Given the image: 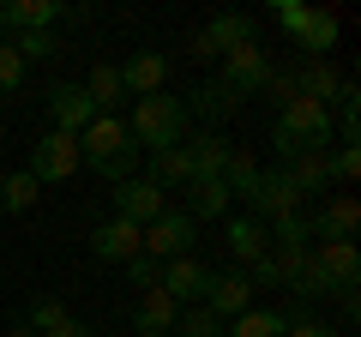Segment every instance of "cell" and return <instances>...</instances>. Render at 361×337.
<instances>
[{
  "instance_id": "40",
  "label": "cell",
  "mask_w": 361,
  "mask_h": 337,
  "mask_svg": "<svg viewBox=\"0 0 361 337\" xmlns=\"http://www.w3.org/2000/svg\"><path fill=\"white\" fill-rule=\"evenodd\" d=\"M289 337H337V331L319 325V319H301V325H289Z\"/></svg>"
},
{
  "instance_id": "5",
  "label": "cell",
  "mask_w": 361,
  "mask_h": 337,
  "mask_svg": "<svg viewBox=\"0 0 361 337\" xmlns=\"http://www.w3.org/2000/svg\"><path fill=\"white\" fill-rule=\"evenodd\" d=\"M271 73H277V66H271V54L259 49V42H247V49H229V54H223L217 85L235 97V103H241V97H259V91H265V78H271Z\"/></svg>"
},
{
  "instance_id": "9",
  "label": "cell",
  "mask_w": 361,
  "mask_h": 337,
  "mask_svg": "<svg viewBox=\"0 0 361 337\" xmlns=\"http://www.w3.org/2000/svg\"><path fill=\"white\" fill-rule=\"evenodd\" d=\"M163 211H169V193H163V187H151L145 175L115 181V217H127V223H139V229H151Z\"/></svg>"
},
{
  "instance_id": "10",
  "label": "cell",
  "mask_w": 361,
  "mask_h": 337,
  "mask_svg": "<svg viewBox=\"0 0 361 337\" xmlns=\"http://www.w3.org/2000/svg\"><path fill=\"white\" fill-rule=\"evenodd\" d=\"M157 289H163L175 307H199L211 289V271L193 259V253H180V259H163V277H157Z\"/></svg>"
},
{
  "instance_id": "4",
  "label": "cell",
  "mask_w": 361,
  "mask_h": 337,
  "mask_svg": "<svg viewBox=\"0 0 361 337\" xmlns=\"http://www.w3.org/2000/svg\"><path fill=\"white\" fill-rule=\"evenodd\" d=\"M307 265H313V277L325 283V295H355V283H361L355 241H319V247H307Z\"/></svg>"
},
{
  "instance_id": "13",
  "label": "cell",
  "mask_w": 361,
  "mask_h": 337,
  "mask_svg": "<svg viewBox=\"0 0 361 337\" xmlns=\"http://www.w3.org/2000/svg\"><path fill=\"white\" fill-rule=\"evenodd\" d=\"M90 253L109 259V265H127L133 253H145V229H139V223H127V217H109V223L90 229Z\"/></svg>"
},
{
  "instance_id": "42",
  "label": "cell",
  "mask_w": 361,
  "mask_h": 337,
  "mask_svg": "<svg viewBox=\"0 0 361 337\" xmlns=\"http://www.w3.org/2000/svg\"><path fill=\"white\" fill-rule=\"evenodd\" d=\"M0 337H37V331H30V325H13V331H0Z\"/></svg>"
},
{
  "instance_id": "29",
  "label": "cell",
  "mask_w": 361,
  "mask_h": 337,
  "mask_svg": "<svg viewBox=\"0 0 361 337\" xmlns=\"http://www.w3.org/2000/svg\"><path fill=\"white\" fill-rule=\"evenodd\" d=\"M85 97H90L97 109H103V115H109V109L121 103V97H127V91H121V73H115V61L90 66V78H85Z\"/></svg>"
},
{
  "instance_id": "27",
  "label": "cell",
  "mask_w": 361,
  "mask_h": 337,
  "mask_svg": "<svg viewBox=\"0 0 361 337\" xmlns=\"http://www.w3.org/2000/svg\"><path fill=\"white\" fill-rule=\"evenodd\" d=\"M187 157H193V175H217V181H223L229 139H223V133H199V139H187Z\"/></svg>"
},
{
  "instance_id": "2",
  "label": "cell",
  "mask_w": 361,
  "mask_h": 337,
  "mask_svg": "<svg viewBox=\"0 0 361 337\" xmlns=\"http://www.w3.org/2000/svg\"><path fill=\"white\" fill-rule=\"evenodd\" d=\"M187 103L180 97H169V91H157V97H139L133 103V145L139 151H169V145H187Z\"/></svg>"
},
{
  "instance_id": "1",
  "label": "cell",
  "mask_w": 361,
  "mask_h": 337,
  "mask_svg": "<svg viewBox=\"0 0 361 337\" xmlns=\"http://www.w3.org/2000/svg\"><path fill=\"white\" fill-rule=\"evenodd\" d=\"M78 157H85V168H97L103 181H127L133 163H139V145H133V133H127L121 115H97L78 133Z\"/></svg>"
},
{
  "instance_id": "36",
  "label": "cell",
  "mask_w": 361,
  "mask_h": 337,
  "mask_svg": "<svg viewBox=\"0 0 361 337\" xmlns=\"http://www.w3.org/2000/svg\"><path fill=\"white\" fill-rule=\"evenodd\" d=\"M355 175H361V151H355V145H343V151H331V181H337V187H349Z\"/></svg>"
},
{
  "instance_id": "34",
  "label": "cell",
  "mask_w": 361,
  "mask_h": 337,
  "mask_svg": "<svg viewBox=\"0 0 361 337\" xmlns=\"http://www.w3.org/2000/svg\"><path fill=\"white\" fill-rule=\"evenodd\" d=\"M18 61H49V54H61V42H54V30H25V37H13Z\"/></svg>"
},
{
  "instance_id": "11",
  "label": "cell",
  "mask_w": 361,
  "mask_h": 337,
  "mask_svg": "<svg viewBox=\"0 0 361 337\" xmlns=\"http://www.w3.org/2000/svg\"><path fill=\"white\" fill-rule=\"evenodd\" d=\"M247 42H259V30H253V18L247 13H217L205 30L193 37V54L199 61H211V54H229V49H247Z\"/></svg>"
},
{
  "instance_id": "8",
  "label": "cell",
  "mask_w": 361,
  "mask_h": 337,
  "mask_svg": "<svg viewBox=\"0 0 361 337\" xmlns=\"http://www.w3.org/2000/svg\"><path fill=\"white\" fill-rule=\"evenodd\" d=\"M289 211H301V193L289 187L283 163H277V168H265V175H259V187L247 193V217H259V223H277V217H289Z\"/></svg>"
},
{
  "instance_id": "15",
  "label": "cell",
  "mask_w": 361,
  "mask_h": 337,
  "mask_svg": "<svg viewBox=\"0 0 361 337\" xmlns=\"http://www.w3.org/2000/svg\"><path fill=\"white\" fill-rule=\"evenodd\" d=\"M199 307H211L223 325L241 319V313L253 307V283H247V271H211V289H205V301H199Z\"/></svg>"
},
{
  "instance_id": "14",
  "label": "cell",
  "mask_w": 361,
  "mask_h": 337,
  "mask_svg": "<svg viewBox=\"0 0 361 337\" xmlns=\"http://www.w3.org/2000/svg\"><path fill=\"white\" fill-rule=\"evenodd\" d=\"M97 115H103V109L85 97V85H54V91H49V121H54V133H73V139H78Z\"/></svg>"
},
{
  "instance_id": "3",
  "label": "cell",
  "mask_w": 361,
  "mask_h": 337,
  "mask_svg": "<svg viewBox=\"0 0 361 337\" xmlns=\"http://www.w3.org/2000/svg\"><path fill=\"white\" fill-rule=\"evenodd\" d=\"M277 157H301V151H331V109H319V103H307V97H295V103H283L277 109Z\"/></svg>"
},
{
  "instance_id": "33",
  "label": "cell",
  "mask_w": 361,
  "mask_h": 337,
  "mask_svg": "<svg viewBox=\"0 0 361 337\" xmlns=\"http://www.w3.org/2000/svg\"><path fill=\"white\" fill-rule=\"evenodd\" d=\"M66 319H73V313H66L61 301H49V295H37V301H30V319H25V325H30V331H37V337H49L54 325H66Z\"/></svg>"
},
{
  "instance_id": "30",
  "label": "cell",
  "mask_w": 361,
  "mask_h": 337,
  "mask_svg": "<svg viewBox=\"0 0 361 337\" xmlns=\"http://www.w3.org/2000/svg\"><path fill=\"white\" fill-rule=\"evenodd\" d=\"M259 175H265V168H259L247 151H229V163H223V187H229V199H247L259 187Z\"/></svg>"
},
{
  "instance_id": "25",
  "label": "cell",
  "mask_w": 361,
  "mask_h": 337,
  "mask_svg": "<svg viewBox=\"0 0 361 337\" xmlns=\"http://www.w3.org/2000/svg\"><path fill=\"white\" fill-rule=\"evenodd\" d=\"M223 337H289V319L277 307H247L241 319L223 325Z\"/></svg>"
},
{
  "instance_id": "37",
  "label": "cell",
  "mask_w": 361,
  "mask_h": 337,
  "mask_svg": "<svg viewBox=\"0 0 361 337\" xmlns=\"http://www.w3.org/2000/svg\"><path fill=\"white\" fill-rule=\"evenodd\" d=\"M127 277H133L139 289H157V277H163V265H157L151 253H133V259H127Z\"/></svg>"
},
{
  "instance_id": "12",
  "label": "cell",
  "mask_w": 361,
  "mask_h": 337,
  "mask_svg": "<svg viewBox=\"0 0 361 337\" xmlns=\"http://www.w3.org/2000/svg\"><path fill=\"white\" fill-rule=\"evenodd\" d=\"M355 229H361V205H355L349 193L325 199V205L307 217V235H313V247H319V241H355Z\"/></svg>"
},
{
  "instance_id": "7",
  "label": "cell",
  "mask_w": 361,
  "mask_h": 337,
  "mask_svg": "<svg viewBox=\"0 0 361 337\" xmlns=\"http://www.w3.org/2000/svg\"><path fill=\"white\" fill-rule=\"evenodd\" d=\"M193 241H199V223L187 217V211H175V205H169L163 217L145 229V253H151L157 265H163V259H180V253H193Z\"/></svg>"
},
{
  "instance_id": "21",
  "label": "cell",
  "mask_w": 361,
  "mask_h": 337,
  "mask_svg": "<svg viewBox=\"0 0 361 337\" xmlns=\"http://www.w3.org/2000/svg\"><path fill=\"white\" fill-rule=\"evenodd\" d=\"M61 13H66L61 0H13V6H0V25L25 37V30H54Z\"/></svg>"
},
{
  "instance_id": "18",
  "label": "cell",
  "mask_w": 361,
  "mask_h": 337,
  "mask_svg": "<svg viewBox=\"0 0 361 337\" xmlns=\"http://www.w3.org/2000/svg\"><path fill=\"white\" fill-rule=\"evenodd\" d=\"M175 319H180V307L163 295V289H145L139 307H133V331H139V337H169Z\"/></svg>"
},
{
  "instance_id": "38",
  "label": "cell",
  "mask_w": 361,
  "mask_h": 337,
  "mask_svg": "<svg viewBox=\"0 0 361 337\" xmlns=\"http://www.w3.org/2000/svg\"><path fill=\"white\" fill-rule=\"evenodd\" d=\"M271 18H277V25H283L289 37H295V30H301V18H307V6H301V0H271Z\"/></svg>"
},
{
  "instance_id": "23",
  "label": "cell",
  "mask_w": 361,
  "mask_h": 337,
  "mask_svg": "<svg viewBox=\"0 0 361 337\" xmlns=\"http://www.w3.org/2000/svg\"><path fill=\"white\" fill-rule=\"evenodd\" d=\"M337 85H343V78L331 73V61H301V73H295V97H307V103H319V109L337 103Z\"/></svg>"
},
{
  "instance_id": "28",
  "label": "cell",
  "mask_w": 361,
  "mask_h": 337,
  "mask_svg": "<svg viewBox=\"0 0 361 337\" xmlns=\"http://www.w3.org/2000/svg\"><path fill=\"white\" fill-rule=\"evenodd\" d=\"M30 205H37V175H30V168H13V175L0 181V211H13V217H25Z\"/></svg>"
},
{
  "instance_id": "16",
  "label": "cell",
  "mask_w": 361,
  "mask_h": 337,
  "mask_svg": "<svg viewBox=\"0 0 361 337\" xmlns=\"http://www.w3.org/2000/svg\"><path fill=\"white\" fill-rule=\"evenodd\" d=\"M115 73H121V91L127 97H157L169 85V54L145 49V54H133V61H121Z\"/></svg>"
},
{
  "instance_id": "41",
  "label": "cell",
  "mask_w": 361,
  "mask_h": 337,
  "mask_svg": "<svg viewBox=\"0 0 361 337\" xmlns=\"http://www.w3.org/2000/svg\"><path fill=\"white\" fill-rule=\"evenodd\" d=\"M49 337H97V331H90V325L85 319H66V325H54V331Z\"/></svg>"
},
{
  "instance_id": "17",
  "label": "cell",
  "mask_w": 361,
  "mask_h": 337,
  "mask_svg": "<svg viewBox=\"0 0 361 337\" xmlns=\"http://www.w3.org/2000/svg\"><path fill=\"white\" fill-rule=\"evenodd\" d=\"M337 13H325V6H307V18H301V30L289 42H295V49H307V61H325V54L337 49Z\"/></svg>"
},
{
  "instance_id": "19",
  "label": "cell",
  "mask_w": 361,
  "mask_h": 337,
  "mask_svg": "<svg viewBox=\"0 0 361 337\" xmlns=\"http://www.w3.org/2000/svg\"><path fill=\"white\" fill-rule=\"evenodd\" d=\"M180 193H187V217H193V223H205V217H229V187H223L217 175H193Z\"/></svg>"
},
{
  "instance_id": "43",
  "label": "cell",
  "mask_w": 361,
  "mask_h": 337,
  "mask_svg": "<svg viewBox=\"0 0 361 337\" xmlns=\"http://www.w3.org/2000/svg\"><path fill=\"white\" fill-rule=\"evenodd\" d=\"M0 42H6V25H0Z\"/></svg>"
},
{
  "instance_id": "39",
  "label": "cell",
  "mask_w": 361,
  "mask_h": 337,
  "mask_svg": "<svg viewBox=\"0 0 361 337\" xmlns=\"http://www.w3.org/2000/svg\"><path fill=\"white\" fill-rule=\"evenodd\" d=\"M265 97H277V109L295 103V73H271V78H265Z\"/></svg>"
},
{
  "instance_id": "6",
  "label": "cell",
  "mask_w": 361,
  "mask_h": 337,
  "mask_svg": "<svg viewBox=\"0 0 361 337\" xmlns=\"http://www.w3.org/2000/svg\"><path fill=\"white\" fill-rule=\"evenodd\" d=\"M78 163H85V157H78V139H73V133H54V127L42 133L37 151H30V175H37V187H49V181H73Z\"/></svg>"
},
{
  "instance_id": "20",
  "label": "cell",
  "mask_w": 361,
  "mask_h": 337,
  "mask_svg": "<svg viewBox=\"0 0 361 337\" xmlns=\"http://www.w3.org/2000/svg\"><path fill=\"white\" fill-rule=\"evenodd\" d=\"M283 175H289V187H295L301 199H307V193H325V187H331V151H301V157H289Z\"/></svg>"
},
{
  "instance_id": "26",
  "label": "cell",
  "mask_w": 361,
  "mask_h": 337,
  "mask_svg": "<svg viewBox=\"0 0 361 337\" xmlns=\"http://www.w3.org/2000/svg\"><path fill=\"white\" fill-rule=\"evenodd\" d=\"M180 103H187V121H223V115L235 109V97L223 91L217 78H205V85H199V91H187Z\"/></svg>"
},
{
  "instance_id": "31",
  "label": "cell",
  "mask_w": 361,
  "mask_h": 337,
  "mask_svg": "<svg viewBox=\"0 0 361 337\" xmlns=\"http://www.w3.org/2000/svg\"><path fill=\"white\" fill-rule=\"evenodd\" d=\"M265 235H271L277 247H313V235H307V211H289V217L265 223Z\"/></svg>"
},
{
  "instance_id": "35",
  "label": "cell",
  "mask_w": 361,
  "mask_h": 337,
  "mask_svg": "<svg viewBox=\"0 0 361 337\" xmlns=\"http://www.w3.org/2000/svg\"><path fill=\"white\" fill-rule=\"evenodd\" d=\"M18 85H25V61L13 42H0V91H18Z\"/></svg>"
},
{
  "instance_id": "24",
  "label": "cell",
  "mask_w": 361,
  "mask_h": 337,
  "mask_svg": "<svg viewBox=\"0 0 361 337\" xmlns=\"http://www.w3.org/2000/svg\"><path fill=\"white\" fill-rule=\"evenodd\" d=\"M265 247H271V235H265V223H259V217H229V253L241 265L265 259Z\"/></svg>"
},
{
  "instance_id": "22",
  "label": "cell",
  "mask_w": 361,
  "mask_h": 337,
  "mask_svg": "<svg viewBox=\"0 0 361 337\" xmlns=\"http://www.w3.org/2000/svg\"><path fill=\"white\" fill-rule=\"evenodd\" d=\"M151 187H163V193H175V187L193 181V157H187V145H169V151H151V175H145Z\"/></svg>"
},
{
  "instance_id": "32",
  "label": "cell",
  "mask_w": 361,
  "mask_h": 337,
  "mask_svg": "<svg viewBox=\"0 0 361 337\" xmlns=\"http://www.w3.org/2000/svg\"><path fill=\"white\" fill-rule=\"evenodd\" d=\"M175 331H180V337H223V319H217L211 307H180Z\"/></svg>"
}]
</instances>
